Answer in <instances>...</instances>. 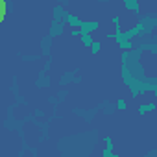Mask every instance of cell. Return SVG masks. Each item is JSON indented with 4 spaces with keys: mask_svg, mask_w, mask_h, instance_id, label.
Instances as JSON below:
<instances>
[{
    "mask_svg": "<svg viewBox=\"0 0 157 157\" xmlns=\"http://www.w3.org/2000/svg\"><path fill=\"white\" fill-rule=\"evenodd\" d=\"M6 11H8L6 2H2V0H0V22H2V21L6 19Z\"/></svg>",
    "mask_w": 157,
    "mask_h": 157,
    "instance_id": "obj_1",
    "label": "cell"
}]
</instances>
